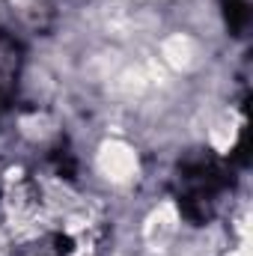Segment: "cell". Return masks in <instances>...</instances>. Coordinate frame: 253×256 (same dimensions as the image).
<instances>
[{
  "label": "cell",
  "instance_id": "1",
  "mask_svg": "<svg viewBox=\"0 0 253 256\" xmlns=\"http://www.w3.org/2000/svg\"><path fill=\"white\" fill-rule=\"evenodd\" d=\"M236 164L214 152H190L176 164L173 196L179 202L182 218L194 226H202L214 218L220 200L232 191Z\"/></svg>",
  "mask_w": 253,
  "mask_h": 256
},
{
  "label": "cell",
  "instance_id": "2",
  "mask_svg": "<svg viewBox=\"0 0 253 256\" xmlns=\"http://www.w3.org/2000/svg\"><path fill=\"white\" fill-rule=\"evenodd\" d=\"M21 72H24V48H21V42L9 30H0V110H6L15 102Z\"/></svg>",
  "mask_w": 253,
  "mask_h": 256
},
{
  "label": "cell",
  "instance_id": "3",
  "mask_svg": "<svg viewBox=\"0 0 253 256\" xmlns=\"http://www.w3.org/2000/svg\"><path fill=\"white\" fill-rule=\"evenodd\" d=\"M220 6H224V18L232 36H242L250 24V0H220Z\"/></svg>",
  "mask_w": 253,
  "mask_h": 256
},
{
  "label": "cell",
  "instance_id": "4",
  "mask_svg": "<svg viewBox=\"0 0 253 256\" xmlns=\"http://www.w3.org/2000/svg\"><path fill=\"white\" fill-rule=\"evenodd\" d=\"M48 161H51V167H54V173H57L60 179H66V182H74V179H78V158H74V152H72L66 143H57V146L51 149Z\"/></svg>",
  "mask_w": 253,
  "mask_h": 256
},
{
  "label": "cell",
  "instance_id": "5",
  "mask_svg": "<svg viewBox=\"0 0 253 256\" xmlns=\"http://www.w3.org/2000/svg\"><path fill=\"white\" fill-rule=\"evenodd\" d=\"M72 250V242H68V236L63 232H51L48 236V250H42V254H33V256H66Z\"/></svg>",
  "mask_w": 253,
  "mask_h": 256
}]
</instances>
